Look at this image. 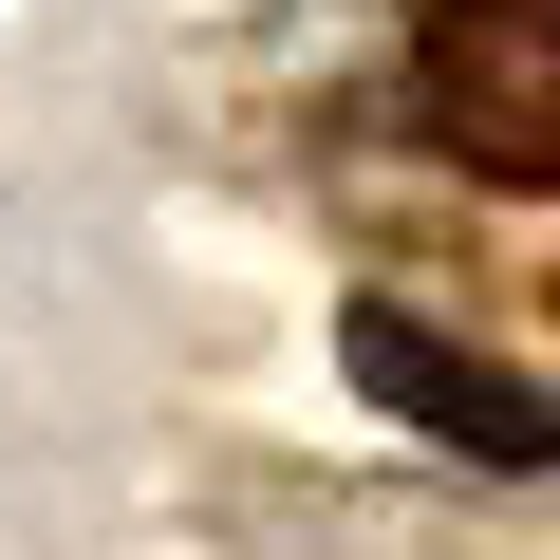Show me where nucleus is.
<instances>
[{
	"label": "nucleus",
	"instance_id": "nucleus-1",
	"mask_svg": "<svg viewBox=\"0 0 560 560\" xmlns=\"http://www.w3.org/2000/svg\"><path fill=\"white\" fill-rule=\"evenodd\" d=\"M411 94L486 187H560V0H430Z\"/></svg>",
	"mask_w": 560,
	"mask_h": 560
},
{
	"label": "nucleus",
	"instance_id": "nucleus-2",
	"mask_svg": "<svg viewBox=\"0 0 560 560\" xmlns=\"http://www.w3.org/2000/svg\"><path fill=\"white\" fill-rule=\"evenodd\" d=\"M355 374H374V393H393V411H430V430H467V448H486V467H541V448H560V411H541V393H523V374H486V355H448V337H411V318H393V300H374V318H355Z\"/></svg>",
	"mask_w": 560,
	"mask_h": 560
}]
</instances>
